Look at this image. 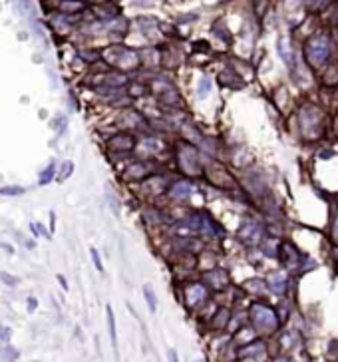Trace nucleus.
Masks as SVG:
<instances>
[{
  "instance_id": "1",
  "label": "nucleus",
  "mask_w": 338,
  "mask_h": 362,
  "mask_svg": "<svg viewBox=\"0 0 338 362\" xmlns=\"http://www.w3.org/2000/svg\"><path fill=\"white\" fill-rule=\"evenodd\" d=\"M306 56H308V62L312 66H322L328 56H330V42H328V36H314L310 38V42L306 44Z\"/></svg>"
},
{
  "instance_id": "2",
  "label": "nucleus",
  "mask_w": 338,
  "mask_h": 362,
  "mask_svg": "<svg viewBox=\"0 0 338 362\" xmlns=\"http://www.w3.org/2000/svg\"><path fill=\"white\" fill-rule=\"evenodd\" d=\"M251 321L253 325L261 330H275L277 328V314L273 308L265 307V305H253L251 307Z\"/></svg>"
},
{
  "instance_id": "3",
  "label": "nucleus",
  "mask_w": 338,
  "mask_h": 362,
  "mask_svg": "<svg viewBox=\"0 0 338 362\" xmlns=\"http://www.w3.org/2000/svg\"><path fill=\"white\" fill-rule=\"evenodd\" d=\"M109 147L114 149V151H129L131 147H133V138L131 135H116L111 142H109Z\"/></svg>"
},
{
  "instance_id": "4",
  "label": "nucleus",
  "mask_w": 338,
  "mask_h": 362,
  "mask_svg": "<svg viewBox=\"0 0 338 362\" xmlns=\"http://www.w3.org/2000/svg\"><path fill=\"white\" fill-rule=\"evenodd\" d=\"M259 235H261V229H259L255 223H247V225L241 229V233H239V237H241L245 243H249V245L257 243V241H259Z\"/></svg>"
},
{
  "instance_id": "5",
  "label": "nucleus",
  "mask_w": 338,
  "mask_h": 362,
  "mask_svg": "<svg viewBox=\"0 0 338 362\" xmlns=\"http://www.w3.org/2000/svg\"><path fill=\"white\" fill-rule=\"evenodd\" d=\"M191 191H193V187H191V183H187V181H177V183H173V187H171V195L177 197V199H185Z\"/></svg>"
},
{
  "instance_id": "6",
  "label": "nucleus",
  "mask_w": 338,
  "mask_h": 362,
  "mask_svg": "<svg viewBox=\"0 0 338 362\" xmlns=\"http://www.w3.org/2000/svg\"><path fill=\"white\" fill-rule=\"evenodd\" d=\"M106 314H107V328H109L111 344L118 346V328H116V316H114V308H111V305H107L106 307Z\"/></svg>"
},
{
  "instance_id": "7",
  "label": "nucleus",
  "mask_w": 338,
  "mask_h": 362,
  "mask_svg": "<svg viewBox=\"0 0 338 362\" xmlns=\"http://www.w3.org/2000/svg\"><path fill=\"white\" fill-rule=\"evenodd\" d=\"M143 297H145V301H147V307L151 312H155L157 310V299H155V292H153V287L147 283V285H143Z\"/></svg>"
},
{
  "instance_id": "8",
  "label": "nucleus",
  "mask_w": 338,
  "mask_h": 362,
  "mask_svg": "<svg viewBox=\"0 0 338 362\" xmlns=\"http://www.w3.org/2000/svg\"><path fill=\"white\" fill-rule=\"evenodd\" d=\"M54 169H56V167H54V162H50V165H48V167H46V169L40 173V179H38V181H40V185H48V183L52 181Z\"/></svg>"
},
{
  "instance_id": "9",
  "label": "nucleus",
  "mask_w": 338,
  "mask_h": 362,
  "mask_svg": "<svg viewBox=\"0 0 338 362\" xmlns=\"http://www.w3.org/2000/svg\"><path fill=\"white\" fill-rule=\"evenodd\" d=\"M227 321H229V312H227L225 308H221V310L217 312V316L213 319V326L215 328H223V326L227 325Z\"/></svg>"
},
{
  "instance_id": "10",
  "label": "nucleus",
  "mask_w": 338,
  "mask_h": 362,
  "mask_svg": "<svg viewBox=\"0 0 338 362\" xmlns=\"http://www.w3.org/2000/svg\"><path fill=\"white\" fill-rule=\"evenodd\" d=\"M89 255H92V261H94V267H96L98 271H104V265H102V257H100V253H98L96 249H89Z\"/></svg>"
},
{
  "instance_id": "11",
  "label": "nucleus",
  "mask_w": 338,
  "mask_h": 362,
  "mask_svg": "<svg viewBox=\"0 0 338 362\" xmlns=\"http://www.w3.org/2000/svg\"><path fill=\"white\" fill-rule=\"evenodd\" d=\"M10 336H12V330L8 326H0V343L8 344L10 343Z\"/></svg>"
},
{
  "instance_id": "12",
  "label": "nucleus",
  "mask_w": 338,
  "mask_h": 362,
  "mask_svg": "<svg viewBox=\"0 0 338 362\" xmlns=\"http://www.w3.org/2000/svg\"><path fill=\"white\" fill-rule=\"evenodd\" d=\"M22 191V187H0V195H20Z\"/></svg>"
},
{
  "instance_id": "13",
  "label": "nucleus",
  "mask_w": 338,
  "mask_h": 362,
  "mask_svg": "<svg viewBox=\"0 0 338 362\" xmlns=\"http://www.w3.org/2000/svg\"><path fill=\"white\" fill-rule=\"evenodd\" d=\"M209 90H211V82H209V78H203L199 82V96H205Z\"/></svg>"
},
{
  "instance_id": "14",
  "label": "nucleus",
  "mask_w": 338,
  "mask_h": 362,
  "mask_svg": "<svg viewBox=\"0 0 338 362\" xmlns=\"http://www.w3.org/2000/svg\"><path fill=\"white\" fill-rule=\"evenodd\" d=\"M0 279L6 283V285H10V287H14L18 285V279L16 277H12V275H8V273H0Z\"/></svg>"
},
{
  "instance_id": "15",
  "label": "nucleus",
  "mask_w": 338,
  "mask_h": 362,
  "mask_svg": "<svg viewBox=\"0 0 338 362\" xmlns=\"http://www.w3.org/2000/svg\"><path fill=\"white\" fill-rule=\"evenodd\" d=\"M72 167H74V163H72V162L64 163V169H62V173H60V179H66V177H70Z\"/></svg>"
},
{
  "instance_id": "16",
  "label": "nucleus",
  "mask_w": 338,
  "mask_h": 362,
  "mask_svg": "<svg viewBox=\"0 0 338 362\" xmlns=\"http://www.w3.org/2000/svg\"><path fill=\"white\" fill-rule=\"evenodd\" d=\"M78 8H82L80 2H68V4L64 2V4H62V10H78Z\"/></svg>"
},
{
  "instance_id": "17",
  "label": "nucleus",
  "mask_w": 338,
  "mask_h": 362,
  "mask_svg": "<svg viewBox=\"0 0 338 362\" xmlns=\"http://www.w3.org/2000/svg\"><path fill=\"white\" fill-rule=\"evenodd\" d=\"M167 360H169V362H179L177 350H173V348H169V350H167Z\"/></svg>"
},
{
  "instance_id": "18",
  "label": "nucleus",
  "mask_w": 338,
  "mask_h": 362,
  "mask_svg": "<svg viewBox=\"0 0 338 362\" xmlns=\"http://www.w3.org/2000/svg\"><path fill=\"white\" fill-rule=\"evenodd\" d=\"M26 305H28V310H30V312H34V310H36V307H38V301H36V299H32V297H30V299H28V301H26Z\"/></svg>"
},
{
  "instance_id": "19",
  "label": "nucleus",
  "mask_w": 338,
  "mask_h": 362,
  "mask_svg": "<svg viewBox=\"0 0 338 362\" xmlns=\"http://www.w3.org/2000/svg\"><path fill=\"white\" fill-rule=\"evenodd\" d=\"M56 279H58V283H60V285H62V289H68V281H66V279H64V275H58V277H56Z\"/></svg>"
},
{
  "instance_id": "20",
  "label": "nucleus",
  "mask_w": 338,
  "mask_h": 362,
  "mask_svg": "<svg viewBox=\"0 0 338 362\" xmlns=\"http://www.w3.org/2000/svg\"><path fill=\"white\" fill-rule=\"evenodd\" d=\"M336 233H338V221H336Z\"/></svg>"
},
{
  "instance_id": "21",
  "label": "nucleus",
  "mask_w": 338,
  "mask_h": 362,
  "mask_svg": "<svg viewBox=\"0 0 338 362\" xmlns=\"http://www.w3.org/2000/svg\"><path fill=\"white\" fill-rule=\"evenodd\" d=\"M195 362H205V360H195Z\"/></svg>"
}]
</instances>
